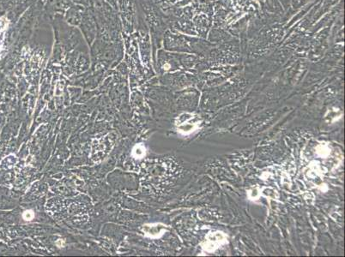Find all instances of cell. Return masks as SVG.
I'll list each match as a JSON object with an SVG mask.
<instances>
[{
  "label": "cell",
  "instance_id": "cell-3",
  "mask_svg": "<svg viewBox=\"0 0 345 257\" xmlns=\"http://www.w3.org/2000/svg\"><path fill=\"white\" fill-rule=\"evenodd\" d=\"M166 227L161 224H155V225H147L143 227V231L149 235V237H157L161 236L162 232L165 231Z\"/></svg>",
  "mask_w": 345,
  "mask_h": 257
},
{
  "label": "cell",
  "instance_id": "cell-2",
  "mask_svg": "<svg viewBox=\"0 0 345 257\" xmlns=\"http://www.w3.org/2000/svg\"><path fill=\"white\" fill-rule=\"evenodd\" d=\"M192 114H183L180 117L178 123V130L180 132L188 134L194 132L198 128V123L195 121H192L193 118Z\"/></svg>",
  "mask_w": 345,
  "mask_h": 257
},
{
  "label": "cell",
  "instance_id": "cell-4",
  "mask_svg": "<svg viewBox=\"0 0 345 257\" xmlns=\"http://www.w3.org/2000/svg\"><path fill=\"white\" fill-rule=\"evenodd\" d=\"M9 27V21L6 16L0 18V52L4 49L5 40H6V31Z\"/></svg>",
  "mask_w": 345,
  "mask_h": 257
},
{
  "label": "cell",
  "instance_id": "cell-5",
  "mask_svg": "<svg viewBox=\"0 0 345 257\" xmlns=\"http://www.w3.org/2000/svg\"><path fill=\"white\" fill-rule=\"evenodd\" d=\"M144 154H145V153H144V149H143V147L141 146V145L136 147L134 150H133V155H134L135 157H137V158L143 157Z\"/></svg>",
  "mask_w": 345,
  "mask_h": 257
},
{
  "label": "cell",
  "instance_id": "cell-1",
  "mask_svg": "<svg viewBox=\"0 0 345 257\" xmlns=\"http://www.w3.org/2000/svg\"><path fill=\"white\" fill-rule=\"evenodd\" d=\"M227 242V237L224 233L216 231L208 234L206 236V239L204 244L203 248L207 252H212L219 248L220 246L224 244Z\"/></svg>",
  "mask_w": 345,
  "mask_h": 257
},
{
  "label": "cell",
  "instance_id": "cell-6",
  "mask_svg": "<svg viewBox=\"0 0 345 257\" xmlns=\"http://www.w3.org/2000/svg\"><path fill=\"white\" fill-rule=\"evenodd\" d=\"M33 217H34V213H33L31 211H27V212L24 213V219H26V220H30V219H32Z\"/></svg>",
  "mask_w": 345,
  "mask_h": 257
}]
</instances>
